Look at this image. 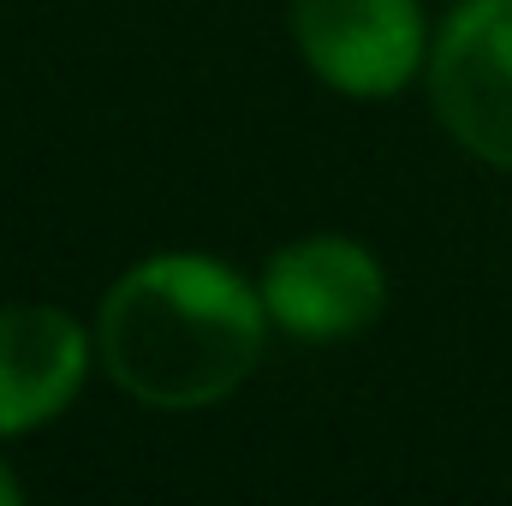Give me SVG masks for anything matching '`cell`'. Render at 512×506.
Instances as JSON below:
<instances>
[{"label": "cell", "instance_id": "cell-1", "mask_svg": "<svg viewBox=\"0 0 512 506\" xmlns=\"http://www.w3.org/2000/svg\"><path fill=\"white\" fill-rule=\"evenodd\" d=\"M268 304L256 286L197 251L143 256L96 316V352L131 399L155 411H197L227 399L262 358Z\"/></svg>", "mask_w": 512, "mask_h": 506}, {"label": "cell", "instance_id": "cell-2", "mask_svg": "<svg viewBox=\"0 0 512 506\" xmlns=\"http://www.w3.org/2000/svg\"><path fill=\"white\" fill-rule=\"evenodd\" d=\"M429 96L471 155L512 167V0H465L447 18L429 54Z\"/></svg>", "mask_w": 512, "mask_h": 506}, {"label": "cell", "instance_id": "cell-3", "mask_svg": "<svg viewBox=\"0 0 512 506\" xmlns=\"http://www.w3.org/2000/svg\"><path fill=\"white\" fill-rule=\"evenodd\" d=\"M292 42L304 66L340 96H393L423 66L417 0H292Z\"/></svg>", "mask_w": 512, "mask_h": 506}, {"label": "cell", "instance_id": "cell-4", "mask_svg": "<svg viewBox=\"0 0 512 506\" xmlns=\"http://www.w3.org/2000/svg\"><path fill=\"white\" fill-rule=\"evenodd\" d=\"M262 304L292 340H346L382 316L387 274L364 245L340 233H316L268 256Z\"/></svg>", "mask_w": 512, "mask_h": 506}, {"label": "cell", "instance_id": "cell-5", "mask_svg": "<svg viewBox=\"0 0 512 506\" xmlns=\"http://www.w3.org/2000/svg\"><path fill=\"white\" fill-rule=\"evenodd\" d=\"M90 370L84 328L54 304L0 310V435H30L54 423Z\"/></svg>", "mask_w": 512, "mask_h": 506}, {"label": "cell", "instance_id": "cell-6", "mask_svg": "<svg viewBox=\"0 0 512 506\" xmlns=\"http://www.w3.org/2000/svg\"><path fill=\"white\" fill-rule=\"evenodd\" d=\"M18 495H24V489H18V477H12V471L0 465V506H12V501H18Z\"/></svg>", "mask_w": 512, "mask_h": 506}]
</instances>
